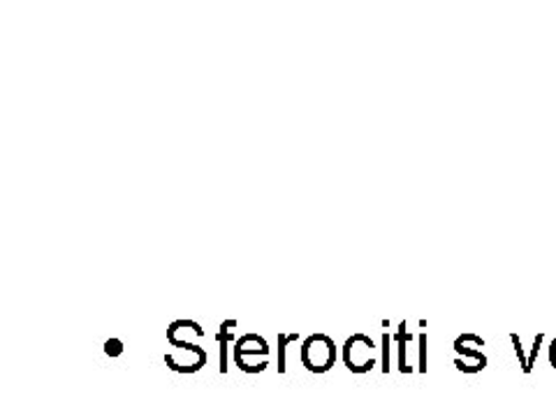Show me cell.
I'll return each instance as SVG.
<instances>
[{
	"instance_id": "cell-1",
	"label": "cell",
	"mask_w": 556,
	"mask_h": 417,
	"mask_svg": "<svg viewBox=\"0 0 556 417\" xmlns=\"http://www.w3.org/2000/svg\"><path fill=\"white\" fill-rule=\"evenodd\" d=\"M337 345L327 334H311L302 343V364L313 374H325L334 367Z\"/></svg>"
},
{
	"instance_id": "cell-2",
	"label": "cell",
	"mask_w": 556,
	"mask_h": 417,
	"mask_svg": "<svg viewBox=\"0 0 556 417\" xmlns=\"http://www.w3.org/2000/svg\"><path fill=\"white\" fill-rule=\"evenodd\" d=\"M343 362L353 374L371 371L376 364V345L367 334H353L343 345Z\"/></svg>"
},
{
	"instance_id": "cell-3",
	"label": "cell",
	"mask_w": 556,
	"mask_h": 417,
	"mask_svg": "<svg viewBox=\"0 0 556 417\" xmlns=\"http://www.w3.org/2000/svg\"><path fill=\"white\" fill-rule=\"evenodd\" d=\"M232 353H235L237 367L243 371V369H247V364H249V357H260V355L269 357V345L260 334H243L235 341Z\"/></svg>"
},
{
	"instance_id": "cell-4",
	"label": "cell",
	"mask_w": 556,
	"mask_h": 417,
	"mask_svg": "<svg viewBox=\"0 0 556 417\" xmlns=\"http://www.w3.org/2000/svg\"><path fill=\"white\" fill-rule=\"evenodd\" d=\"M239 323L237 320H225L220 327H218V345H220V374H228V351H230V339L235 337V327Z\"/></svg>"
},
{
	"instance_id": "cell-5",
	"label": "cell",
	"mask_w": 556,
	"mask_h": 417,
	"mask_svg": "<svg viewBox=\"0 0 556 417\" xmlns=\"http://www.w3.org/2000/svg\"><path fill=\"white\" fill-rule=\"evenodd\" d=\"M406 341H410V334H406V323H402L396 332V343H399V369L404 374L410 371V367L406 364Z\"/></svg>"
},
{
	"instance_id": "cell-6",
	"label": "cell",
	"mask_w": 556,
	"mask_h": 417,
	"mask_svg": "<svg viewBox=\"0 0 556 417\" xmlns=\"http://www.w3.org/2000/svg\"><path fill=\"white\" fill-rule=\"evenodd\" d=\"M298 334H278V374H286V351L290 343H298Z\"/></svg>"
},
{
	"instance_id": "cell-7",
	"label": "cell",
	"mask_w": 556,
	"mask_h": 417,
	"mask_svg": "<svg viewBox=\"0 0 556 417\" xmlns=\"http://www.w3.org/2000/svg\"><path fill=\"white\" fill-rule=\"evenodd\" d=\"M455 351L459 353V355H468V357H476L480 364H482V367H484V364H486V359H484V355H480L478 351H473V348H466L459 339L455 341Z\"/></svg>"
},
{
	"instance_id": "cell-8",
	"label": "cell",
	"mask_w": 556,
	"mask_h": 417,
	"mask_svg": "<svg viewBox=\"0 0 556 417\" xmlns=\"http://www.w3.org/2000/svg\"><path fill=\"white\" fill-rule=\"evenodd\" d=\"M382 371H390V334H382Z\"/></svg>"
},
{
	"instance_id": "cell-9",
	"label": "cell",
	"mask_w": 556,
	"mask_h": 417,
	"mask_svg": "<svg viewBox=\"0 0 556 417\" xmlns=\"http://www.w3.org/2000/svg\"><path fill=\"white\" fill-rule=\"evenodd\" d=\"M121 345H124V343H121L118 339H112V341L104 343V353L112 355V357H116V355L124 353V348H121Z\"/></svg>"
},
{
	"instance_id": "cell-10",
	"label": "cell",
	"mask_w": 556,
	"mask_h": 417,
	"mask_svg": "<svg viewBox=\"0 0 556 417\" xmlns=\"http://www.w3.org/2000/svg\"><path fill=\"white\" fill-rule=\"evenodd\" d=\"M420 371H427V334H420Z\"/></svg>"
},
{
	"instance_id": "cell-11",
	"label": "cell",
	"mask_w": 556,
	"mask_h": 417,
	"mask_svg": "<svg viewBox=\"0 0 556 417\" xmlns=\"http://www.w3.org/2000/svg\"><path fill=\"white\" fill-rule=\"evenodd\" d=\"M510 339H513V343H515V351H517V355H519V362H521V367H525V371H529V367H527V362H525V351H521V343H519V337H517V334H513Z\"/></svg>"
}]
</instances>
